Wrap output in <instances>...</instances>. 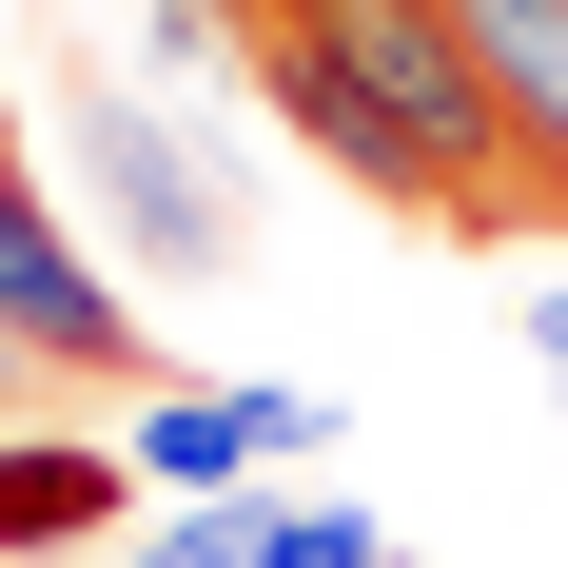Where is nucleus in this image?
<instances>
[{"instance_id":"10","label":"nucleus","mask_w":568,"mask_h":568,"mask_svg":"<svg viewBox=\"0 0 568 568\" xmlns=\"http://www.w3.org/2000/svg\"><path fill=\"white\" fill-rule=\"evenodd\" d=\"M0 432H20V353H0Z\"/></svg>"},{"instance_id":"9","label":"nucleus","mask_w":568,"mask_h":568,"mask_svg":"<svg viewBox=\"0 0 568 568\" xmlns=\"http://www.w3.org/2000/svg\"><path fill=\"white\" fill-rule=\"evenodd\" d=\"M529 373H549V412H568V294H549V314H529Z\"/></svg>"},{"instance_id":"7","label":"nucleus","mask_w":568,"mask_h":568,"mask_svg":"<svg viewBox=\"0 0 568 568\" xmlns=\"http://www.w3.org/2000/svg\"><path fill=\"white\" fill-rule=\"evenodd\" d=\"M138 568H255V490H216V510H158V529H138Z\"/></svg>"},{"instance_id":"6","label":"nucleus","mask_w":568,"mask_h":568,"mask_svg":"<svg viewBox=\"0 0 568 568\" xmlns=\"http://www.w3.org/2000/svg\"><path fill=\"white\" fill-rule=\"evenodd\" d=\"M255 568H393V529L353 490H255Z\"/></svg>"},{"instance_id":"11","label":"nucleus","mask_w":568,"mask_h":568,"mask_svg":"<svg viewBox=\"0 0 568 568\" xmlns=\"http://www.w3.org/2000/svg\"><path fill=\"white\" fill-rule=\"evenodd\" d=\"M393 568H412V549H393Z\"/></svg>"},{"instance_id":"2","label":"nucleus","mask_w":568,"mask_h":568,"mask_svg":"<svg viewBox=\"0 0 568 568\" xmlns=\"http://www.w3.org/2000/svg\"><path fill=\"white\" fill-rule=\"evenodd\" d=\"M79 216H99L118 275H158V294L235 275V196H216V158H196L138 79H79Z\"/></svg>"},{"instance_id":"4","label":"nucleus","mask_w":568,"mask_h":568,"mask_svg":"<svg viewBox=\"0 0 568 568\" xmlns=\"http://www.w3.org/2000/svg\"><path fill=\"white\" fill-rule=\"evenodd\" d=\"M470 79H490V118H510V176L529 216H568V0H452Z\"/></svg>"},{"instance_id":"3","label":"nucleus","mask_w":568,"mask_h":568,"mask_svg":"<svg viewBox=\"0 0 568 568\" xmlns=\"http://www.w3.org/2000/svg\"><path fill=\"white\" fill-rule=\"evenodd\" d=\"M138 529V452L99 432H0V568H79Z\"/></svg>"},{"instance_id":"5","label":"nucleus","mask_w":568,"mask_h":568,"mask_svg":"<svg viewBox=\"0 0 568 568\" xmlns=\"http://www.w3.org/2000/svg\"><path fill=\"white\" fill-rule=\"evenodd\" d=\"M138 490H158V510L275 490V470H255V393H138Z\"/></svg>"},{"instance_id":"1","label":"nucleus","mask_w":568,"mask_h":568,"mask_svg":"<svg viewBox=\"0 0 568 568\" xmlns=\"http://www.w3.org/2000/svg\"><path fill=\"white\" fill-rule=\"evenodd\" d=\"M235 79L373 216H412V235H549L529 176H510V118H490V79L452 40V0H255V59Z\"/></svg>"},{"instance_id":"8","label":"nucleus","mask_w":568,"mask_h":568,"mask_svg":"<svg viewBox=\"0 0 568 568\" xmlns=\"http://www.w3.org/2000/svg\"><path fill=\"white\" fill-rule=\"evenodd\" d=\"M255 470H334V393H255Z\"/></svg>"}]
</instances>
